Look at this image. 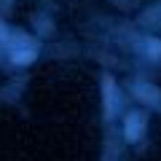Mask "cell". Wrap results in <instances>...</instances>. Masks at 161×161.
<instances>
[{"instance_id":"obj_1","label":"cell","mask_w":161,"mask_h":161,"mask_svg":"<svg viewBox=\"0 0 161 161\" xmlns=\"http://www.w3.org/2000/svg\"><path fill=\"white\" fill-rule=\"evenodd\" d=\"M124 134H126L129 142H140L145 134V115L142 113H129L126 115V126H124Z\"/></svg>"},{"instance_id":"obj_2","label":"cell","mask_w":161,"mask_h":161,"mask_svg":"<svg viewBox=\"0 0 161 161\" xmlns=\"http://www.w3.org/2000/svg\"><path fill=\"white\" fill-rule=\"evenodd\" d=\"M102 94H105V115L113 118L115 115V108H118V99H115V83L110 75L102 78Z\"/></svg>"},{"instance_id":"obj_3","label":"cell","mask_w":161,"mask_h":161,"mask_svg":"<svg viewBox=\"0 0 161 161\" xmlns=\"http://www.w3.org/2000/svg\"><path fill=\"white\" fill-rule=\"evenodd\" d=\"M134 97L161 110V92H158L156 86H148V83H137V86H134Z\"/></svg>"},{"instance_id":"obj_4","label":"cell","mask_w":161,"mask_h":161,"mask_svg":"<svg viewBox=\"0 0 161 161\" xmlns=\"http://www.w3.org/2000/svg\"><path fill=\"white\" fill-rule=\"evenodd\" d=\"M145 51H148L150 57H161V40L148 38V40H145Z\"/></svg>"},{"instance_id":"obj_5","label":"cell","mask_w":161,"mask_h":161,"mask_svg":"<svg viewBox=\"0 0 161 161\" xmlns=\"http://www.w3.org/2000/svg\"><path fill=\"white\" fill-rule=\"evenodd\" d=\"M32 59H35L32 48H27V51H14V62H19V64L22 62H32Z\"/></svg>"}]
</instances>
